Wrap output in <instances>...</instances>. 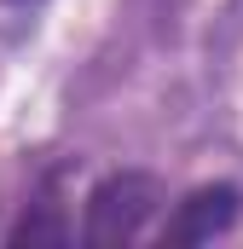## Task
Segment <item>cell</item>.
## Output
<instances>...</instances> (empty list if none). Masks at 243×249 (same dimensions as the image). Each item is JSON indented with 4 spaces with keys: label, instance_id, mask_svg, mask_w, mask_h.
<instances>
[{
    "label": "cell",
    "instance_id": "cell-2",
    "mask_svg": "<svg viewBox=\"0 0 243 249\" xmlns=\"http://www.w3.org/2000/svg\"><path fill=\"white\" fill-rule=\"evenodd\" d=\"M232 214H238V191L232 186H203L174 209V220L162 226V244H203V238L226 232Z\"/></svg>",
    "mask_w": 243,
    "mask_h": 249
},
{
    "label": "cell",
    "instance_id": "cell-1",
    "mask_svg": "<svg viewBox=\"0 0 243 249\" xmlns=\"http://www.w3.org/2000/svg\"><path fill=\"white\" fill-rule=\"evenodd\" d=\"M156 209H162V186H156L151 174H110V180H99L93 197H87V226H81V238L93 249L133 244V238L156 220Z\"/></svg>",
    "mask_w": 243,
    "mask_h": 249
}]
</instances>
